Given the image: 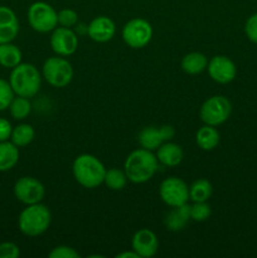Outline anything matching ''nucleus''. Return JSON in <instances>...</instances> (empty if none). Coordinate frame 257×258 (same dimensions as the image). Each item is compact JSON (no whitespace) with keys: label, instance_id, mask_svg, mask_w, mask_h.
Returning a JSON list of instances; mask_svg holds the SVG:
<instances>
[{"label":"nucleus","instance_id":"nucleus-1","mask_svg":"<svg viewBox=\"0 0 257 258\" xmlns=\"http://www.w3.org/2000/svg\"><path fill=\"white\" fill-rule=\"evenodd\" d=\"M159 161L151 150L140 148L130 153L123 163V170L128 181L134 184H144L150 180L158 171Z\"/></svg>","mask_w":257,"mask_h":258},{"label":"nucleus","instance_id":"nucleus-2","mask_svg":"<svg viewBox=\"0 0 257 258\" xmlns=\"http://www.w3.org/2000/svg\"><path fill=\"white\" fill-rule=\"evenodd\" d=\"M107 169L102 161L91 154H81L72 164V173L76 181L83 188L95 189L103 184Z\"/></svg>","mask_w":257,"mask_h":258},{"label":"nucleus","instance_id":"nucleus-3","mask_svg":"<svg viewBox=\"0 0 257 258\" xmlns=\"http://www.w3.org/2000/svg\"><path fill=\"white\" fill-rule=\"evenodd\" d=\"M52 222V213L44 204L35 203L27 206L18 218V228L24 236L38 237L48 231Z\"/></svg>","mask_w":257,"mask_h":258},{"label":"nucleus","instance_id":"nucleus-4","mask_svg":"<svg viewBox=\"0 0 257 258\" xmlns=\"http://www.w3.org/2000/svg\"><path fill=\"white\" fill-rule=\"evenodd\" d=\"M9 83L15 96L32 98L39 92L42 86V76L34 64L22 62L10 72Z\"/></svg>","mask_w":257,"mask_h":258},{"label":"nucleus","instance_id":"nucleus-5","mask_svg":"<svg viewBox=\"0 0 257 258\" xmlns=\"http://www.w3.org/2000/svg\"><path fill=\"white\" fill-rule=\"evenodd\" d=\"M232 113V103L222 95H214L207 98L201 106L199 117L206 125L217 127L229 118Z\"/></svg>","mask_w":257,"mask_h":258},{"label":"nucleus","instance_id":"nucleus-6","mask_svg":"<svg viewBox=\"0 0 257 258\" xmlns=\"http://www.w3.org/2000/svg\"><path fill=\"white\" fill-rule=\"evenodd\" d=\"M73 67L68 59L60 55L49 57L43 63V78L52 87L63 88L73 80Z\"/></svg>","mask_w":257,"mask_h":258},{"label":"nucleus","instance_id":"nucleus-7","mask_svg":"<svg viewBox=\"0 0 257 258\" xmlns=\"http://www.w3.org/2000/svg\"><path fill=\"white\" fill-rule=\"evenodd\" d=\"M28 23L38 33H48L58 27L57 12L45 2H35L28 8Z\"/></svg>","mask_w":257,"mask_h":258},{"label":"nucleus","instance_id":"nucleus-8","mask_svg":"<svg viewBox=\"0 0 257 258\" xmlns=\"http://www.w3.org/2000/svg\"><path fill=\"white\" fill-rule=\"evenodd\" d=\"M121 35L127 47L141 49L150 43L153 38V27L146 19L134 18L123 25Z\"/></svg>","mask_w":257,"mask_h":258},{"label":"nucleus","instance_id":"nucleus-9","mask_svg":"<svg viewBox=\"0 0 257 258\" xmlns=\"http://www.w3.org/2000/svg\"><path fill=\"white\" fill-rule=\"evenodd\" d=\"M159 196L168 207H178L188 203L189 186L183 179L178 176H169L164 179L159 188Z\"/></svg>","mask_w":257,"mask_h":258},{"label":"nucleus","instance_id":"nucleus-10","mask_svg":"<svg viewBox=\"0 0 257 258\" xmlns=\"http://www.w3.org/2000/svg\"><path fill=\"white\" fill-rule=\"evenodd\" d=\"M14 196L25 206L40 203L45 196V188L38 179L33 176H22L14 184Z\"/></svg>","mask_w":257,"mask_h":258},{"label":"nucleus","instance_id":"nucleus-11","mask_svg":"<svg viewBox=\"0 0 257 258\" xmlns=\"http://www.w3.org/2000/svg\"><path fill=\"white\" fill-rule=\"evenodd\" d=\"M175 136V128L171 125L146 126L139 133L138 143L146 150L156 151L165 141H170Z\"/></svg>","mask_w":257,"mask_h":258},{"label":"nucleus","instance_id":"nucleus-12","mask_svg":"<svg viewBox=\"0 0 257 258\" xmlns=\"http://www.w3.org/2000/svg\"><path fill=\"white\" fill-rule=\"evenodd\" d=\"M49 44L53 52L60 57H70L75 54L78 48V37L72 28L57 27L52 30Z\"/></svg>","mask_w":257,"mask_h":258},{"label":"nucleus","instance_id":"nucleus-13","mask_svg":"<svg viewBox=\"0 0 257 258\" xmlns=\"http://www.w3.org/2000/svg\"><path fill=\"white\" fill-rule=\"evenodd\" d=\"M208 75L219 85L231 83L237 76V67L233 60L227 55H214L208 62Z\"/></svg>","mask_w":257,"mask_h":258},{"label":"nucleus","instance_id":"nucleus-14","mask_svg":"<svg viewBox=\"0 0 257 258\" xmlns=\"http://www.w3.org/2000/svg\"><path fill=\"white\" fill-rule=\"evenodd\" d=\"M131 246L140 258H150L155 256L158 252L159 239L151 229L141 228L133 236Z\"/></svg>","mask_w":257,"mask_h":258},{"label":"nucleus","instance_id":"nucleus-15","mask_svg":"<svg viewBox=\"0 0 257 258\" xmlns=\"http://www.w3.org/2000/svg\"><path fill=\"white\" fill-rule=\"evenodd\" d=\"M116 33V25L112 19L105 15H100L91 20L87 27V34L93 42L106 43L110 42Z\"/></svg>","mask_w":257,"mask_h":258},{"label":"nucleus","instance_id":"nucleus-16","mask_svg":"<svg viewBox=\"0 0 257 258\" xmlns=\"http://www.w3.org/2000/svg\"><path fill=\"white\" fill-rule=\"evenodd\" d=\"M19 33V20L14 10L0 5V44L13 42Z\"/></svg>","mask_w":257,"mask_h":258},{"label":"nucleus","instance_id":"nucleus-17","mask_svg":"<svg viewBox=\"0 0 257 258\" xmlns=\"http://www.w3.org/2000/svg\"><path fill=\"white\" fill-rule=\"evenodd\" d=\"M156 158L158 161L164 166L173 168L179 165L184 159V151L180 145L171 141H165L156 149Z\"/></svg>","mask_w":257,"mask_h":258},{"label":"nucleus","instance_id":"nucleus-18","mask_svg":"<svg viewBox=\"0 0 257 258\" xmlns=\"http://www.w3.org/2000/svg\"><path fill=\"white\" fill-rule=\"evenodd\" d=\"M190 221V206L188 203L178 207H171V211L164 218L166 229L171 232H179L186 227Z\"/></svg>","mask_w":257,"mask_h":258},{"label":"nucleus","instance_id":"nucleus-19","mask_svg":"<svg viewBox=\"0 0 257 258\" xmlns=\"http://www.w3.org/2000/svg\"><path fill=\"white\" fill-rule=\"evenodd\" d=\"M221 141V135L219 131L214 126L206 125L198 128L196 134V143L199 149L204 151H211L218 146Z\"/></svg>","mask_w":257,"mask_h":258},{"label":"nucleus","instance_id":"nucleus-20","mask_svg":"<svg viewBox=\"0 0 257 258\" xmlns=\"http://www.w3.org/2000/svg\"><path fill=\"white\" fill-rule=\"evenodd\" d=\"M208 58L206 54L201 52H190L186 53L183 58H181L180 67L186 75H199V73L204 72L208 67Z\"/></svg>","mask_w":257,"mask_h":258},{"label":"nucleus","instance_id":"nucleus-21","mask_svg":"<svg viewBox=\"0 0 257 258\" xmlns=\"http://www.w3.org/2000/svg\"><path fill=\"white\" fill-rule=\"evenodd\" d=\"M19 161V148L12 141L0 143V171H9Z\"/></svg>","mask_w":257,"mask_h":258},{"label":"nucleus","instance_id":"nucleus-22","mask_svg":"<svg viewBox=\"0 0 257 258\" xmlns=\"http://www.w3.org/2000/svg\"><path fill=\"white\" fill-rule=\"evenodd\" d=\"M23 53L18 45L12 42L0 44V66L4 68L13 70L18 64L22 63Z\"/></svg>","mask_w":257,"mask_h":258},{"label":"nucleus","instance_id":"nucleus-23","mask_svg":"<svg viewBox=\"0 0 257 258\" xmlns=\"http://www.w3.org/2000/svg\"><path fill=\"white\" fill-rule=\"evenodd\" d=\"M35 138V130L29 123H19L15 126L12 131L10 141L18 148H24L28 146Z\"/></svg>","mask_w":257,"mask_h":258},{"label":"nucleus","instance_id":"nucleus-24","mask_svg":"<svg viewBox=\"0 0 257 258\" xmlns=\"http://www.w3.org/2000/svg\"><path fill=\"white\" fill-rule=\"evenodd\" d=\"M211 181L207 179H198L189 186V199L193 202H208L212 197Z\"/></svg>","mask_w":257,"mask_h":258},{"label":"nucleus","instance_id":"nucleus-25","mask_svg":"<svg viewBox=\"0 0 257 258\" xmlns=\"http://www.w3.org/2000/svg\"><path fill=\"white\" fill-rule=\"evenodd\" d=\"M127 181L128 179H127V175H126L125 170H120V169H116V168L106 170L103 184H105L108 189H111V190H115V191L122 190V189L126 186V184H127Z\"/></svg>","mask_w":257,"mask_h":258},{"label":"nucleus","instance_id":"nucleus-26","mask_svg":"<svg viewBox=\"0 0 257 258\" xmlns=\"http://www.w3.org/2000/svg\"><path fill=\"white\" fill-rule=\"evenodd\" d=\"M8 110H9L13 118H15V120H24V118L29 116L30 111H32V103H30L29 98L22 97V96H15Z\"/></svg>","mask_w":257,"mask_h":258},{"label":"nucleus","instance_id":"nucleus-27","mask_svg":"<svg viewBox=\"0 0 257 258\" xmlns=\"http://www.w3.org/2000/svg\"><path fill=\"white\" fill-rule=\"evenodd\" d=\"M212 208L207 202H194L190 206V219L194 222H204L211 217Z\"/></svg>","mask_w":257,"mask_h":258},{"label":"nucleus","instance_id":"nucleus-28","mask_svg":"<svg viewBox=\"0 0 257 258\" xmlns=\"http://www.w3.org/2000/svg\"><path fill=\"white\" fill-rule=\"evenodd\" d=\"M14 97L15 93L10 86L9 81L0 78V111L8 110Z\"/></svg>","mask_w":257,"mask_h":258},{"label":"nucleus","instance_id":"nucleus-29","mask_svg":"<svg viewBox=\"0 0 257 258\" xmlns=\"http://www.w3.org/2000/svg\"><path fill=\"white\" fill-rule=\"evenodd\" d=\"M57 18H58V25H59V27L72 28L78 23L77 12L73 9H70V8H66V9L59 10V12L57 13Z\"/></svg>","mask_w":257,"mask_h":258},{"label":"nucleus","instance_id":"nucleus-30","mask_svg":"<svg viewBox=\"0 0 257 258\" xmlns=\"http://www.w3.org/2000/svg\"><path fill=\"white\" fill-rule=\"evenodd\" d=\"M49 258H80V253L70 246H57L48 253Z\"/></svg>","mask_w":257,"mask_h":258},{"label":"nucleus","instance_id":"nucleus-31","mask_svg":"<svg viewBox=\"0 0 257 258\" xmlns=\"http://www.w3.org/2000/svg\"><path fill=\"white\" fill-rule=\"evenodd\" d=\"M244 33L248 40L257 44V13L249 15L244 24Z\"/></svg>","mask_w":257,"mask_h":258},{"label":"nucleus","instance_id":"nucleus-32","mask_svg":"<svg viewBox=\"0 0 257 258\" xmlns=\"http://www.w3.org/2000/svg\"><path fill=\"white\" fill-rule=\"evenodd\" d=\"M20 256V249L13 242L0 243V258H18Z\"/></svg>","mask_w":257,"mask_h":258},{"label":"nucleus","instance_id":"nucleus-33","mask_svg":"<svg viewBox=\"0 0 257 258\" xmlns=\"http://www.w3.org/2000/svg\"><path fill=\"white\" fill-rule=\"evenodd\" d=\"M13 126L7 118L0 117V143L2 141H8L10 140V136H12Z\"/></svg>","mask_w":257,"mask_h":258},{"label":"nucleus","instance_id":"nucleus-34","mask_svg":"<svg viewBox=\"0 0 257 258\" xmlns=\"http://www.w3.org/2000/svg\"><path fill=\"white\" fill-rule=\"evenodd\" d=\"M117 258H140L138 253L135 251H125V252H121V253L116 254Z\"/></svg>","mask_w":257,"mask_h":258}]
</instances>
